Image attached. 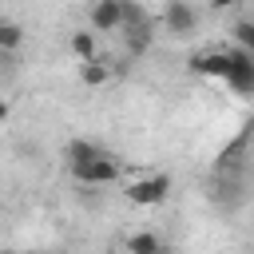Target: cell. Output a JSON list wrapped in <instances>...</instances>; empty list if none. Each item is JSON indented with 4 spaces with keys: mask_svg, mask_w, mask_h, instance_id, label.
I'll list each match as a JSON object with an SVG mask.
<instances>
[{
    "mask_svg": "<svg viewBox=\"0 0 254 254\" xmlns=\"http://www.w3.org/2000/svg\"><path fill=\"white\" fill-rule=\"evenodd\" d=\"M127 202L135 206H163L171 194V175H147V179H131L127 183Z\"/></svg>",
    "mask_w": 254,
    "mask_h": 254,
    "instance_id": "7a4b0ae2",
    "label": "cell"
},
{
    "mask_svg": "<svg viewBox=\"0 0 254 254\" xmlns=\"http://www.w3.org/2000/svg\"><path fill=\"white\" fill-rule=\"evenodd\" d=\"M123 28V4L119 0H95L91 4V32H119Z\"/></svg>",
    "mask_w": 254,
    "mask_h": 254,
    "instance_id": "8992f818",
    "label": "cell"
},
{
    "mask_svg": "<svg viewBox=\"0 0 254 254\" xmlns=\"http://www.w3.org/2000/svg\"><path fill=\"white\" fill-rule=\"evenodd\" d=\"M163 24H167L171 36H190L194 24H198V12H194L187 0H167V8H163Z\"/></svg>",
    "mask_w": 254,
    "mask_h": 254,
    "instance_id": "277c9868",
    "label": "cell"
},
{
    "mask_svg": "<svg viewBox=\"0 0 254 254\" xmlns=\"http://www.w3.org/2000/svg\"><path fill=\"white\" fill-rule=\"evenodd\" d=\"M190 71H198V75H214V79H226V71H230V52H222V48L194 52V56H190Z\"/></svg>",
    "mask_w": 254,
    "mask_h": 254,
    "instance_id": "5b68a950",
    "label": "cell"
},
{
    "mask_svg": "<svg viewBox=\"0 0 254 254\" xmlns=\"http://www.w3.org/2000/svg\"><path fill=\"white\" fill-rule=\"evenodd\" d=\"M222 83H226L234 95H254V60H250L242 48L230 52V71H226Z\"/></svg>",
    "mask_w": 254,
    "mask_h": 254,
    "instance_id": "3957f363",
    "label": "cell"
},
{
    "mask_svg": "<svg viewBox=\"0 0 254 254\" xmlns=\"http://www.w3.org/2000/svg\"><path fill=\"white\" fill-rule=\"evenodd\" d=\"M123 246H127V254H167V246L155 230H135V234H127Z\"/></svg>",
    "mask_w": 254,
    "mask_h": 254,
    "instance_id": "52a82bcc",
    "label": "cell"
},
{
    "mask_svg": "<svg viewBox=\"0 0 254 254\" xmlns=\"http://www.w3.org/2000/svg\"><path fill=\"white\" fill-rule=\"evenodd\" d=\"M67 171H71V179L83 183V187L119 183V163H115L107 151H99V155H91V159H79V163H67Z\"/></svg>",
    "mask_w": 254,
    "mask_h": 254,
    "instance_id": "6da1fadb",
    "label": "cell"
},
{
    "mask_svg": "<svg viewBox=\"0 0 254 254\" xmlns=\"http://www.w3.org/2000/svg\"><path fill=\"white\" fill-rule=\"evenodd\" d=\"M8 111H12V107H8V99H0V123L8 119Z\"/></svg>",
    "mask_w": 254,
    "mask_h": 254,
    "instance_id": "4fadbf2b",
    "label": "cell"
},
{
    "mask_svg": "<svg viewBox=\"0 0 254 254\" xmlns=\"http://www.w3.org/2000/svg\"><path fill=\"white\" fill-rule=\"evenodd\" d=\"M24 44V28L12 20H0V52H16Z\"/></svg>",
    "mask_w": 254,
    "mask_h": 254,
    "instance_id": "30bf717a",
    "label": "cell"
},
{
    "mask_svg": "<svg viewBox=\"0 0 254 254\" xmlns=\"http://www.w3.org/2000/svg\"><path fill=\"white\" fill-rule=\"evenodd\" d=\"M79 79H83L87 87H103V83L111 79V67L99 64V60H87V64H79Z\"/></svg>",
    "mask_w": 254,
    "mask_h": 254,
    "instance_id": "9c48e42d",
    "label": "cell"
},
{
    "mask_svg": "<svg viewBox=\"0 0 254 254\" xmlns=\"http://www.w3.org/2000/svg\"><path fill=\"white\" fill-rule=\"evenodd\" d=\"M210 4H214V8H230L234 0H210Z\"/></svg>",
    "mask_w": 254,
    "mask_h": 254,
    "instance_id": "5bb4252c",
    "label": "cell"
},
{
    "mask_svg": "<svg viewBox=\"0 0 254 254\" xmlns=\"http://www.w3.org/2000/svg\"><path fill=\"white\" fill-rule=\"evenodd\" d=\"M67 48H71V56L79 60V64H87V60H95V32H71V40H67Z\"/></svg>",
    "mask_w": 254,
    "mask_h": 254,
    "instance_id": "ba28073f",
    "label": "cell"
},
{
    "mask_svg": "<svg viewBox=\"0 0 254 254\" xmlns=\"http://www.w3.org/2000/svg\"><path fill=\"white\" fill-rule=\"evenodd\" d=\"M103 147H95L91 139H71L67 143V163H79V159H91V155H99Z\"/></svg>",
    "mask_w": 254,
    "mask_h": 254,
    "instance_id": "8fae6325",
    "label": "cell"
},
{
    "mask_svg": "<svg viewBox=\"0 0 254 254\" xmlns=\"http://www.w3.org/2000/svg\"><path fill=\"white\" fill-rule=\"evenodd\" d=\"M230 32H234V40H238V48H242V52H246V56L254 60V24H250V20H238V24L230 28Z\"/></svg>",
    "mask_w": 254,
    "mask_h": 254,
    "instance_id": "7c38bea8",
    "label": "cell"
}]
</instances>
